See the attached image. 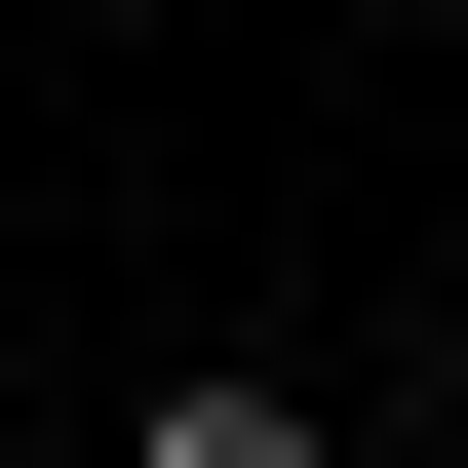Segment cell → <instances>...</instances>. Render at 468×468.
I'll use <instances>...</instances> for the list:
<instances>
[{"instance_id": "obj_1", "label": "cell", "mask_w": 468, "mask_h": 468, "mask_svg": "<svg viewBox=\"0 0 468 468\" xmlns=\"http://www.w3.org/2000/svg\"><path fill=\"white\" fill-rule=\"evenodd\" d=\"M117 468H351V390H313V351H156V390H117Z\"/></svg>"}]
</instances>
